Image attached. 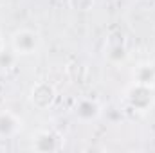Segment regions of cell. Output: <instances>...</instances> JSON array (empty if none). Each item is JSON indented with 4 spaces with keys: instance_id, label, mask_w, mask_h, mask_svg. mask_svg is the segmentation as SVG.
I'll list each match as a JSON object with an SVG mask.
<instances>
[{
    "instance_id": "6da1fadb",
    "label": "cell",
    "mask_w": 155,
    "mask_h": 153,
    "mask_svg": "<svg viewBox=\"0 0 155 153\" xmlns=\"http://www.w3.org/2000/svg\"><path fill=\"white\" fill-rule=\"evenodd\" d=\"M11 43H13L15 52H18V54H33L38 49L40 38L36 33H33L29 29H20V31H16L13 34Z\"/></svg>"
},
{
    "instance_id": "7a4b0ae2",
    "label": "cell",
    "mask_w": 155,
    "mask_h": 153,
    "mask_svg": "<svg viewBox=\"0 0 155 153\" xmlns=\"http://www.w3.org/2000/svg\"><path fill=\"white\" fill-rule=\"evenodd\" d=\"M128 101L132 106L139 108V110H144L148 105H152L153 101V90L152 86H146V85H139L135 83V86L130 90L128 94Z\"/></svg>"
},
{
    "instance_id": "3957f363",
    "label": "cell",
    "mask_w": 155,
    "mask_h": 153,
    "mask_svg": "<svg viewBox=\"0 0 155 153\" xmlns=\"http://www.w3.org/2000/svg\"><path fill=\"white\" fill-rule=\"evenodd\" d=\"M52 99H54V88L49 83H38L36 86H33V90H31V101L38 108L49 106L52 103Z\"/></svg>"
},
{
    "instance_id": "277c9868",
    "label": "cell",
    "mask_w": 155,
    "mask_h": 153,
    "mask_svg": "<svg viewBox=\"0 0 155 153\" xmlns=\"http://www.w3.org/2000/svg\"><path fill=\"white\" fill-rule=\"evenodd\" d=\"M33 148L36 151H56L60 150V139L51 132H40L33 141Z\"/></svg>"
},
{
    "instance_id": "5b68a950",
    "label": "cell",
    "mask_w": 155,
    "mask_h": 153,
    "mask_svg": "<svg viewBox=\"0 0 155 153\" xmlns=\"http://www.w3.org/2000/svg\"><path fill=\"white\" fill-rule=\"evenodd\" d=\"M101 114V106L96 99H81L76 106V115L81 121H92Z\"/></svg>"
},
{
    "instance_id": "8992f818",
    "label": "cell",
    "mask_w": 155,
    "mask_h": 153,
    "mask_svg": "<svg viewBox=\"0 0 155 153\" xmlns=\"http://www.w3.org/2000/svg\"><path fill=\"white\" fill-rule=\"evenodd\" d=\"M18 128H20V121L16 115L11 112H0V139L15 135Z\"/></svg>"
},
{
    "instance_id": "52a82bcc",
    "label": "cell",
    "mask_w": 155,
    "mask_h": 153,
    "mask_svg": "<svg viewBox=\"0 0 155 153\" xmlns=\"http://www.w3.org/2000/svg\"><path fill=\"white\" fill-rule=\"evenodd\" d=\"M134 76H135V83H139V85H146V86H152V85L155 83V69H153V65H139Z\"/></svg>"
},
{
    "instance_id": "ba28073f",
    "label": "cell",
    "mask_w": 155,
    "mask_h": 153,
    "mask_svg": "<svg viewBox=\"0 0 155 153\" xmlns=\"http://www.w3.org/2000/svg\"><path fill=\"white\" fill-rule=\"evenodd\" d=\"M126 58V49L119 43V45H114V47H110L108 49V60L110 61H123Z\"/></svg>"
},
{
    "instance_id": "9c48e42d",
    "label": "cell",
    "mask_w": 155,
    "mask_h": 153,
    "mask_svg": "<svg viewBox=\"0 0 155 153\" xmlns=\"http://www.w3.org/2000/svg\"><path fill=\"white\" fill-rule=\"evenodd\" d=\"M15 52L13 50H0V67L2 69H9V67H13V63H15Z\"/></svg>"
},
{
    "instance_id": "30bf717a",
    "label": "cell",
    "mask_w": 155,
    "mask_h": 153,
    "mask_svg": "<svg viewBox=\"0 0 155 153\" xmlns=\"http://www.w3.org/2000/svg\"><path fill=\"white\" fill-rule=\"evenodd\" d=\"M69 4L76 11H88L94 5V0H69Z\"/></svg>"
},
{
    "instance_id": "8fae6325",
    "label": "cell",
    "mask_w": 155,
    "mask_h": 153,
    "mask_svg": "<svg viewBox=\"0 0 155 153\" xmlns=\"http://www.w3.org/2000/svg\"><path fill=\"white\" fill-rule=\"evenodd\" d=\"M152 65H153V69H155V61H153V63H152Z\"/></svg>"
}]
</instances>
